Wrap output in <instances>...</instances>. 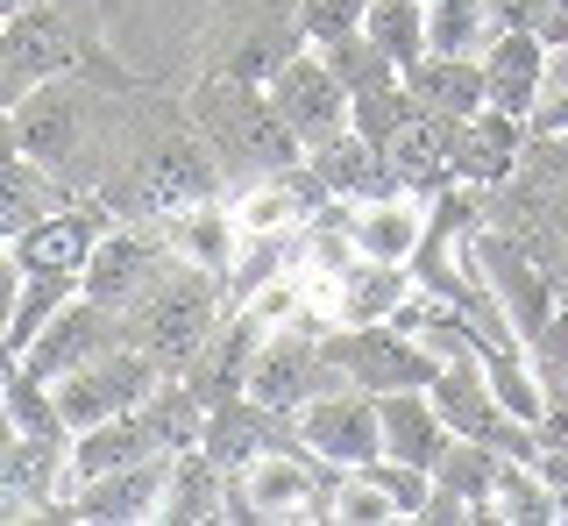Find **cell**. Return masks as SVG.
<instances>
[{
	"label": "cell",
	"instance_id": "cell-21",
	"mask_svg": "<svg viewBox=\"0 0 568 526\" xmlns=\"http://www.w3.org/2000/svg\"><path fill=\"white\" fill-rule=\"evenodd\" d=\"M540 72H547V43L532 29H505L490 50H484V108L497 114H532L540 100Z\"/></svg>",
	"mask_w": 568,
	"mask_h": 526
},
{
	"label": "cell",
	"instance_id": "cell-24",
	"mask_svg": "<svg viewBox=\"0 0 568 526\" xmlns=\"http://www.w3.org/2000/svg\"><path fill=\"white\" fill-rule=\"evenodd\" d=\"M306 164L320 171V185L334 192V200H384V192H398V179H390V164H384V150H369L355 129L342 135H327V143H313L306 150Z\"/></svg>",
	"mask_w": 568,
	"mask_h": 526
},
{
	"label": "cell",
	"instance_id": "cell-4",
	"mask_svg": "<svg viewBox=\"0 0 568 526\" xmlns=\"http://www.w3.org/2000/svg\"><path fill=\"white\" fill-rule=\"evenodd\" d=\"M292 50H306L298 0H213V29L200 37V72L271 85Z\"/></svg>",
	"mask_w": 568,
	"mask_h": 526
},
{
	"label": "cell",
	"instance_id": "cell-9",
	"mask_svg": "<svg viewBox=\"0 0 568 526\" xmlns=\"http://www.w3.org/2000/svg\"><path fill=\"white\" fill-rule=\"evenodd\" d=\"M327 327H306V321H284L263 335L256 348V363H248V398H263V406H277V413H292L298 406H313L320 392H342V371L327 363Z\"/></svg>",
	"mask_w": 568,
	"mask_h": 526
},
{
	"label": "cell",
	"instance_id": "cell-7",
	"mask_svg": "<svg viewBox=\"0 0 568 526\" xmlns=\"http://www.w3.org/2000/svg\"><path fill=\"white\" fill-rule=\"evenodd\" d=\"M327 363L342 371V384L355 392H426L440 377V348L426 335H405L398 321H363V327H327Z\"/></svg>",
	"mask_w": 568,
	"mask_h": 526
},
{
	"label": "cell",
	"instance_id": "cell-13",
	"mask_svg": "<svg viewBox=\"0 0 568 526\" xmlns=\"http://www.w3.org/2000/svg\"><path fill=\"white\" fill-rule=\"evenodd\" d=\"M106 227H114V214H106L93 192H64L29 235L8 242V256L22 263V271H85V256H93V242Z\"/></svg>",
	"mask_w": 568,
	"mask_h": 526
},
{
	"label": "cell",
	"instance_id": "cell-29",
	"mask_svg": "<svg viewBox=\"0 0 568 526\" xmlns=\"http://www.w3.org/2000/svg\"><path fill=\"white\" fill-rule=\"evenodd\" d=\"M405 93H413V108L469 121L484 108V58H419L405 64Z\"/></svg>",
	"mask_w": 568,
	"mask_h": 526
},
{
	"label": "cell",
	"instance_id": "cell-31",
	"mask_svg": "<svg viewBox=\"0 0 568 526\" xmlns=\"http://www.w3.org/2000/svg\"><path fill=\"white\" fill-rule=\"evenodd\" d=\"M58 200H64L58 171L36 164V156H8V164H0V250H8L14 235H29Z\"/></svg>",
	"mask_w": 568,
	"mask_h": 526
},
{
	"label": "cell",
	"instance_id": "cell-1",
	"mask_svg": "<svg viewBox=\"0 0 568 526\" xmlns=\"http://www.w3.org/2000/svg\"><path fill=\"white\" fill-rule=\"evenodd\" d=\"M185 114L192 129L206 135V150L221 156L227 179H271V171L298 164L306 143H298V129L277 114L271 85H248V79H227V72H200L185 93Z\"/></svg>",
	"mask_w": 568,
	"mask_h": 526
},
{
	"label": "cell",
	"instance_id": "cell-16",
	"mask_svg": "<svg viewBox=\"0 0 568 526\" xmlns=\"http://www.w3.org/2000/svg\"><path fill=\"white\" fill-rule=\"evenodd\" d=\"M121 342V313L114 306H100V300H71V306H58L43 321V335H36L29 348H22V371L29 377H64L71 363H85V356H100V348H114Z\"/></svg>",
	"mask_w": 568,
	"mask_h": 526
},
{
	"label": "cell",
	"instance_id": "cell-39",
	"mask_svg": "<svg viewBox=\"0 0 568 526\" xmlns=\"http://www.w3.org/2000/svg\"><path fill=\"white\" fill-rule=\"evenodd\" d=\"M22 156V135H14V108H0V164Z\"/></svg>",
	"mask_w": 568,
	"mask_h": 526
},
{
	"label": "cell",
	"instance_id": "cell-14",
	"mask_svg": "<svg viewBox=\"0 0 568 526\" xmlns=\"http://www.w3.org/2000/svg\"><path fill=\"white\" fill-rule=\"evenodd\" d=\"M164 477H171V455H142V463H121V469H106V477L71 484L64 505H71L79 526H142L164 505Z\"/></svg>",
	"mask_w": 568,
	"mask_h": 526
},
{
	"label": "cell",
	"instance_id": "cell-19",
	"mask_svg": "<svg viewBox=\"0 0 568 526\" xmlns=\"http://www.w3.org/2000/svg\"><path fill=\"white\" fill-rule=\"evenodd\" d=\"M526 121L519 114H497V108H476L469 121L455 129V185H469V192H497L519 171V156H526Z\"/></svg>",
	"mask_w": 568,
	"mask_h": 526
},
{
	"label": "cell",
	"instance_id": "cell-10",
	"mask_svg": "<svg viewBox=\"0 0 568 526\" xmlns=\"http://www.w3.org/2000/svg\"><path fill=\"white\" fill-rule=\"evenodd\" d=\"M164 263H171L164 221H114L93 242V256H85L79 292H85V300H100V306H114V313H129L142 292L164 277Z\"/></svg>",
	"mask_w": 568,
	"mask_h": 526
},
{
	"label": "cell",
	"instance_id": "cell-42",
	"mask_svg": "<svg viewBox=\"0 0 568 526\" xmlns=\"http://www.w3.org/2000/svg\"><path fill=\"white\" fill-rule=\"evenodd\" d=\"M0 377H8V363H0Z\"/></svg>",
	"mask_w": 568,
	"mask_h": 526
},
{
	"label": "cell",
	"instance_id": "cell-5",
	"mask_svg": "<svg viewBox=\"0 0 568 526\" xmlns=\"http://www.w3.org/2000/svg\"><path fill=\"white\" fill-rule=\"evenodd\" d=\"M106 121V100L93 93V79H43L14 100V135H22V156L50 164L64 179V192H79V171L93 156V135Z\"/></svg>",
	"mask_w": 568,
	"mask_h": 526
},
{
	"label": "cell",
	"instance_id": "cell-20",
	"mask_svg": "<svg viewBox=\"0 0 568 526\" xmlns=\"http://www.w3.org/2000/svg\"><path fill=\"white\" fill-rule=\"evenodd\" d=\"M377 413H384V455H398V463H413V469L434 477L440 455L455 448V427L440 419L434 398H426V392H384Z\"/></svg>",
	"mask_w": 568,
	"mask_h": 526
},
{
	"label": "cell",
	"instance_id": "cell-34",
	"mask_svg": "<svg viewBox=\"0 0 568 526\" xmlns=\"http://www.w3.org/2000/svg\"><path fill=\"white\" fill-rule=\"evenodd\" d=\"M363 37L377 43L398 72H405V64H419L426 58V0H369Z\"/></svg>",
	"mask_w": 568,
	"mask_h": 526
},
{
	"label": "cell",
	"instance_id": "cell-28",
	"mask_svg": "<svg viewBox=\"0 0 568 526\" xmlns=\"http://www.w3.org/2000/svg\"><path fill=\"white\" fill-rule=\"evenodd\" d=\"M505 37L497 0H426V58H484Z\"/></svg>",
	"mask_w": 568,
	"mask_h": 526
},
{
	"label": "cell",
	"instance_id": "cell-22",
	"mask_svg": "<svg viewBox=\"0 0 568 526\" xmlns=\"http://www.w3.org/2000/svg\"><path fill=\"white\" fill-rule=\"evenodd\" d=\"M156 221H164V235H171V256H185V263H200V271L227 277V263H235V250H242V221H235L227 200H192V206L156 214Z\"/></svg>",
	"mask_w": 568,
	"mask_h": 526
},
{
	"label": "cell",
	"instance_id": "cell-41",
	"mask_svg": "<svg viewBox=\"0 0 568 526\" xmlns=\"http://www.w3.org/2000/svg\"><path fill=\"white\" fill-rule=\"evenodd\" d=\"M22 8H36V0H0V22H8V14H22Z\"/></svg>",
	"mask_w": 568,
	"mask_h": 526
},
{
	"label": "cell",
	"instance_id": "cell-8",
	"mask_svg": "<svg viewBox=\"0 0 568 526\" xmlns=\"http://www.w3.org/2000/svg\"><path fill=\"white\" fill-rule=\"evenodd\" d=\"M156 377H164V371H156L142 348L114 342V348H100V356L71 363L64 377H50V392H58L64 427L79 434V427H100V419H114V413H135L142 398L156 392Z\"/></svg>",
	"mask_w": 568,
	"mask_h": 526
},
{
	"label": "cell",
	"instance_id": "cell-26",
	"mask_svg": "<svg viewBox=\"0 0 568 526\" xmlns=\"http://www.w3.org/2000/svg\"><path fill=\"white\" fill-rule=\"evenodd\" d=\"M142 455H164L150 442V427H142V413H114V419H100V427H79L71 448H64V490L85 484V477H106V469H121V463H142Z\"/></svg>",
	"mask_w": 568,
	"mask_h": 526
},
{
	"label": "cell",
	"instance_id": "cell-35",
	"mask_svg": "<svg viewBox=\"0 0 568 526\" xmlns=\"http://www.w3.org/2000/svg\"><path fill=\"white\" fill-rule=\"evenodd\" d=\"M334 519L342 526H384V519H405V513L369 469H342V484H334Z\"/></svg>",
	"mask_w": 568,
	"mask_h": 526
},
{
	"label": "cell",
	"instance_id": "cell-12",
	"mask_svg": "<svg viewBox=\"0 0 568 526\" xmlns=\"http://www.w3.org/2000/svg\"><path fill=\"white\" fill-rule=\"evenodd\" d=\"M271 100H277V114L298 129V143H327V135H342L348 129V85L334 79V64L320 58V50H292V58L277 64V79H271Z\"/></svg>",
	"mask_w": 568,
	"mask_h": 526
},
{
	"label": "cell",
	"instance_id": "cell-11",
	"mask_svg": "<svg viewBox=\"0 0 568 526\" xmlns=\"http://www.w3.org/2000/svg\"><path fill=\"white\" fill-rule=\"evenodd\" d=\"M298 434H306L313 455H327V463L342 469H363L384 455V413H377V392H320L313 406H298Z\"/></svg>",
	"mask_w": 568,
	"mask_h": 526
},
{
	"label": "cell",
	"instance_id": "cell-18",
	"mask_svg": "<svg viewBox=\"0 0 568 526\" xmlns=\"http://www.w3.org/2000/svg\"><path fill=\"white\" fill-rule=\"evenodd\" d=\"M263 335H271V321H263V313H248V306H235L221 327H213V342H206V348H200V356H192L178 377H185L192 392L206 398V406H221V398L248 392V363H256Z\"/></svg>",
	"mask_w": 568,
	"mask_h": 526
},
{
	"label": "cell",
	"instance_id": "cell-15",
	"mask_svg": "<svg viewBox=\"0 0 568 526\" xmlns=\"http://www.w3.org/2000/svg\"><path fill=\"white\" fill-rule=\"evenodd\" d=\"M455 114H434V108H413L398 121V135L384 143V164L398 192H413V200H434V192L455 185Z\"/></svg>",
	"mask_w": 568,
	"mask_h": 526
},
{
	"label": "cell",
	"instance_id": "cell-17",
	"mask_svg": "<svg viewBox=\"0 0 568 526\" xmlns=\"http://www.w3.org/2000/svg\"><path fill=\"white\" fill-rule=\"evenodd\" d=\"M221 469H242L248 455H263V448H306V434H298V419L292 413H277V406H263V398H221V406H206V442H200Z\"/></svg>",
	"mask_w": 568,
	"mask_h": 526
},
{
	"label": "cell",
	"instance_id": "cell-23",
	"mask_svg": "<svg viewBox=\"0 0 568 526\" xmlns=\"http://www.w3.org/2000/svg\"><path fill=\"white\" fill-rule=\"evenodd\" d=\"M405 292H413V271H405V263H369V256H355L348 271L334 277V292H327V313H334V327L390 321V313L405 306Z\"/></svg>",
	"mask_w": 568,
	"mask_h": 526
},
{
	"label": "cell",
	"instance_id": "cell-36",
	"mask_svg": "<svg viewBox=\"0 0 568 526\" xmlns=\"http://www.w3.org/2000/svg\"><path fill=\"white\" fill-rule=\"evenodd\" d=\"M369 0H298V22H306V43H342L363 29Z\"/></svg>",
	"mask_w": 568,
	"mask_h": 526
},
{
	"label": "cell",
	"instance_id": "cell-40",
	"mask_svg": "<svg viewBox=\"0 0 568 526\" xmlns=\"http://www.w3.org/2000/svg\"><path fill=\"white\" fill-rule=\"evenodd\" d=\"M497 14H505V29H532V0H497Z\"/></svg>",
	"mask_w": 568,
	"mask_h": 526
},
{
	"label": "cell",
	"instance_id": "cell-30",
	"mask_svg": "<svg viewBox=\"0 0 568 526\" xmlns=\"http://www.w3.org/2000/svg\"><path fill=\"white\" fill-rule=\"evenodd\" d=\"M135 413H142V427H150V442L164 448V455H185V448H200V442H206V398L192 392V384L178 377V371L156 377V392L142 398Z\"/></svg>",
	"mask_w": 568,
	"mask_h": 526
},
{
	"label": "cell",
	"instance_id": "cell-6",
	"mask_svg": "<svg viewBox=\"0 0 568 526\" xmlns=\"http://www.w3.org/2000/svg\"><path fill=\"white\" fill-rule=\"evenodd\" d=\"M469 250H476V263H484V277L497 292V313H505L511 342H519L526 363H532V348H540L547 327L561 321V285L547 277V263L532 256L519 235H505V227H490V221H476Z\"/></svg>",
	"mask_w": 568,
	"mask_h": 526
},
{
	"label": "cell",
	"instance_id": "cell-3",
	"mask_svg": "<svg viewBox=\"0 0 568 526\" xmlns=\"http://www.w3.org/2000/svg\"><path fill=\"white\" fill-rule=\"evenodd\" d=\"M334 484L342 463L313 448H263L242 469H227V513L221 519H334Z\"/></svg>",
	"mask_w": 568,
	"mask_h": 526
},
{
	"label": "cell",
	"instance_id": "cell-32",
	"mask_svg": "<svg viewBox=\"0 0 568 526\" xmlns=\"http://www.w3.org/2000/svg\"><path fill=\"white\" fill-rule=\"evenodd\" d=\"M79 300V271H22V285H14V313H8V371L22 363V348L43 335V321L58 306Z\"/></svg>",
	"mask_w": 568,
	"mask_h": 526
},
{
	"label": "cell",
	"instance_id": "cell-25",
	"mask_svg": "<svg viewBox=\"0 0 568 526\" xmlns=\"http://www.w3.org/2000/svg\"><path fill=\"white\" fill-rule=\"evenodd\" d=\"M348 235H355V256H369V263H413L419 235H426V200H413V192L363 200Z\"/></svg>",
	"mask_w": 568,
	"mask_h": 526
},
{
	"label": "cell",
	"instance_id": "cell-37",
	"mask_svg": "<svg viewBox=\"0 0 568 526\" xmlns=\"http://www.w3.org/2000/svg\"><path fill=\"white\" fill-rule=\"evenodd\" d=\"M532 135H568V79H540V100L526 114Z\"/></svg>",
	"mask_w": 568,
	"mask_h": 526
},
{
	"label": "cell",
	"instance_id": "cell-27",
	"mask_svg": "<svg viewBox=\"0 0 568 526\" xmlns=\"http://www.w3.org/2000/svg\"><path fill=\"white\" fill-rule=\"evenodd\" d=\"M221 513H227V469L213 463L206 448L171 455V477H164V505H156V519H164V526H200V519H221Z\"/></svg>",
	"mask_w": 568,
	"mask_h": 526
},
{
	"label": "cell",
	"instance_id": "cell-33",
	"mask_svg": "<svg viewBox=\"0 0 568 526\" xmlns=\"http://www.w3.org/2000/svg\"><path fill=\"white\" fill-rule=\"evenodd\" d=\"M490 519L505 526H555V484L526 463V455H505L490 477Z\"/></svg>",
	"mask_w": 568,
	"mask_h": 526
},
{
	"label": "cell",
	"instance_id": "cell-2",
	"mask_svg": "<svg viewBox=\"0 0 568 526\" xmlns=\"http://www.w3.org/2000/svg\"><path fill=\"white\" fill-rule=\"evenodd\" d=\"M221 321H227L221 271H200V263L171 256L164 277H156L129 313H121V342L142 348L156 371H185V363L213 342V327H221Z\"/></svg>",
	"mask_w": 568,
	"mask_h": 526
},
{
	"label": "cell",
	"instance_id": "cell-38",
	"mask_svg": "<svg viewBox=\"0 0 568 526\" xmlns=\"http://www.w3.org/2000/svg\"><path fill=\"white\" fill-rule=\"evenodd\" d=\"M14 285H22V263L0 250V363H8V313H14Z\"/></svg>",
	"mask_w": 568,
	"mask_h": 526
}]
</instances>
